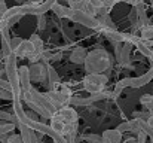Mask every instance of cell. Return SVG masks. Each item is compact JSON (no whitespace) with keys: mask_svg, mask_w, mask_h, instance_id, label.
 <instances>
[{"mask_svg":"<svg viewBox=\"0 0 153 143\" xmlns=\"http://www.w3.org/2000/svg\"><path fill=\"white\" fill-rule=\"evenodd\" d=\"M111 69L110 54L102 46H97L94 51L88 52L85 60V70L88 75H97L102 72H108Z\"/></svg>","mask_w":153,"mask_h":143,"instance_id":"cell-1","label":"cell"},{"mask_svg":"<svg viewBox=\"0 0 153 143\" xmlns=\"http://www.w3.org/2000/svg\"><path fill=\"white\" fill-rule=\"evenodd\" d=\"M123 3H128V4H131L132 7H135V6H138L140 3H143V0H122Z\"/></svg>","mask_w":153,"mask_h":143,"instance_id":"cell-26","label":"cell"},{"mask_svg":"<svg viewBox=\"0 0 153 143\" xmlns=\"http://www.w3.org/2000/svg\"><path fill=\"white\" fill-rule=\"evenodd\" d=\"M146 139H147V134L146 131H138L137 133V139H135V143H146Z\"/></svg>","mask_w":153,"mask_h":143,"instance_id":"cell-23","label":"cell"},{"mask_svg":"<svg viewBox=\"0 0 153 143\" xmlns=\"http://www.w3.org/2000/svg\"><path fill=\"white\" fill-rule=\"evenodd\" d=\"M34 51H36V49H34V45L30 42V39H27V40L22 39V42L19 43V46L13 51V54H15L18 58H30V57L34 54Z\"/></svg>","mask_w":153,"mask_h":143,"instance_id":"cell-6","label":"cell"},{"mask_svg":"<svg viewBox=\"0 0 153 143\" xmlns=\"http://www.w3.org/2000/svg\"><path fill=\"white\" fill-rule=\"evenodd\" d=\"M88 1H89V0H70L68 4H70V7L74 9V10H82Z\"/></svg>","mask_w":153,"mask_h":143,"instance_id":"cell-19","label":"cell"},{"mask_svg":"<svg viewBox=\"0 0 153 143\" xmlns=\"http://www.w3.org/2000/svg\"><path fill=\"white\" fill-rule=\"evenodd\" d=\"M15 122H1L0 124V136H4V134H9L10 131L15 130Z\"/></svg>","mask_w":153,"mask_h":143,"instance_id":"cell-18","label":"cell"},{"mask_svg":"<svg viewBox=\"0 0 153 143\" xmlns=\"http://www.w3.org/2000/svg\"><path fill=\"white\" fill-rule=\"evenodd\" d=\"M3 73H6V72H4V64H3V66L0 64V76H1Z\"/></svg>","mask_w":153,"mask_h":143,"instance_id":"cell-28","label":"cell"},{"mask_svg":"<svg viewBox=\"0 0 153 143\" xmlns=\"http://www.w3.org/2000/svg\"><path fill=\"white\" fill-rule=\"evenodd\" d=\"M86 49L82 46H77V48H73L71 54H70V61L74 63V64H85V60H86Z\"/></svg>","mask_w":153,"mask_h":143,"instance_id":"cell-10","label":"cell"},{"mask_svg":"<svg viewBox=\"0 0 153 143\" xmlns=\"http://www.w3.org/2000/svg\"><path fill=\"white\" fill-rule=\"evenodd\" d=\"M150 81H153V67L150 70H147L144 75H141V76H138V78H132L131 88H141V87L147 85Z\"/></svg>","mask_w":153,"mask_h":143,"instance_id":"cell-9","label":"cell"},{"mask_svg":"<svg viewBox=\"0 0 153 143\" xmlns=\"http://www.w3.org/2000/svg\"><path fill=\"white\" fill-rule=\"evenodd\" d=\"M22 42V39L21 37H18V36H15V37H12L10 39V48H12V51H15L16 48L19 46V43Z\"/></svg>","mask_w":153,"mask_h":143,"instance_id":"cell-24","label":"cell"},{"mask_svg":"<svg viewBox=\"0 0 153 143\" xmlns=\"http://www.w3.org/2000/svg\"><path fill=\"white\" fill-rule=\"evenodd\" d=\"M144 122L147 124V127H149V128H152V130H153V115H150V116H149Z\"/></svg>","mask_w":153,"mask_h":143,"instance_id":"cell-27","label":"cell"},{"mask_svg":"<svg viewBox=\"0 0 153 143\" xmlns=\"http://www.w3.org/2000/svg\"><path fill=\"white\" fill-rule=\"evenodd\" d=\"M140 39L146 45L153 46V24H149V25H146L140 30Z\"/></svg>","mask_w":153,"mask_h":143,"instance_id":"cell-12","label":"cell"},{"mask_svg":"<svg viewBox=\"0 0 153 143\" xmlns=\"http://www.w3.org/2000/svg\"><path fill=\"white\" fill-rule=\"evenodd\" d=\"M30 69V78L34 82H45L48 79V64L39 61V63H31L28 66Z\"/></svg>","mask_w":153,"mask_h":143,"instance_id":"cell-4","label":"cell"},{"mask_svg":"<svg viewBox=\"0 0 153 143\" xmlns=\"http://www.w3.org/2000/svg\"><path fill=\"white\" fill-rule=\"evenodd\" d=\"M135 48L138 49V52H140L141 55H144V57H147V58H150V57L153 55V49L149 46V45H146L143 40H141V42H140Z\"/></svg>","mask_w":153,"mask_h":143,"instance_id":"cell-17","label":"cell"},{"mask_svg":"<svg viewBox=\"0 0 153 143\" xmlns=\"http://www.w3.org/2000/svg\"><path fill=\"white\" fill-rule=\"evenodd\" d=\"M102 142L105 143H122V133L116 130H107L102 133Z\"/></svg>","mask_w":153,"mask_h":143,"instance_id":"cell-11","label":"cell"},{"mask_svg":"<svg viewBox=\"0 0 153 143\" xmlns=\"http://www.w3.org/2000/svg\"><path fill=\"white\" fill-rule=\"evenodd\" d=\"M140 104L147 110V113L153 115V94H143L140 97Z\"/></svg>","mask_w":153,"mask_h":143,"instance_id":"cell-14","label":"cell"},{"mask_svg":"<svg viewBox=\"0 0 153 143\" xmlns=\"http://www.w3.org/2000/svg\"><path fill=\"white\" fill-rule=\"evenodd\" d=\"M85 142H89V143H101L102 142V137L101 136H97V134H86L82 137Z\"/></svg>","mask_w":153,"mask_h":143,"instance_id":"cell-20","label":"cell"},{"mask_svg":"<svg viewBox=\"0 0 153 143\" xmlns=\"http://www.w3.org/2000/svg\"><path fill=\"white\" fill-rule=\"evenodd\" d=\"M70 7V6H68ZM67 19L74 22V24H79V25H83L86 28H91V30H95L98 31L100 30V24H98V19L95 16H91L82 10H74L70 7L68 10V15H67Z\"/></svg>","mask_w":153,"mask_h":143,"instance_id":"cell-2","label":"cell"},{"mask_svg":"<svg viewBox=\"0 0 153 143\" xmlns=\"http://www.w3.org/2000/svg\"><path fill=\"white\" fill-rule=\"evenodd\" d=\"M67 1H70V0H67Z\"/></svg>","mask_w":153,"mask_h":143,"instance_id":"cell-30","label":"cell"},{"mask_svg":"<svg viewBox=\"0 0 153 143\" xmlns=\"http://www.w3.org/2000/svg\"><path fill=\"white\" fill-rule=\"evenodd\" d=\"M55 115L65 124V125H71V124H76L79 121V113L74 107L71 106H62L61 109H58L55 112Z\"/></svg>","mask_w":153,"mask_h":143,"instance_id":"cell-5","label":"cell"},{"mask_svg":"<svg viewBox=\"0 0 153 143\" xmlns=\"http://www.w3.org/2000/svg\"><path fill=\"white\" fill-rule=\"evenodd\" d=\"M108 78L104 73H97V75H86L83 78V90L89 94H98L104 91V87L107 84Z\"/></svg>","mask_w":153,"mask_h":143,"instance_id":"cell-3","label":"cell"},{"mask_svg":"<svg viewBox=\"0 0 153 143\" xmlns=\"http://www.w3.org/2000/svg\"><path fill=\"white\" fill-rule=\"evenodd\" d=\"M68 10H70L68 6H61V4H58V3H55V4L52 6V12H55V15H56L58 18H61V19H67Z\"/></svg>","mask_w":153,"mask_h":143,"instance_id":"cell-15","label":"cell"},{"mask_svg":"<svg viewBox=\"0 0 153 143\" xmlns=\"http://www.w3.org/2000/svg\"><path fill=\"white\" fill-rule=\"evenodd\" d=\"M49 127H51V130L53 133H56V134H59V136H62L64 134V130H65V124L53 113L51 116V124H49ZM64 137V136H62Z\"/></svg>","mask_w":153,"mask_h":143,"instance_id":"cell-13","label":"cell"},{"mask_svg":"<svg viewBox=\"0 0 153 143\" xmlns=\"http://www.w3.org/2000/svg\"><path fill=\"white\" fill-rule=\"evenodd\" d=\"M0 98H3V100H12L13 97H12V93H10V91H6V90L0 88Z\"/></svg>","mask_w":153,"mask_h":143,"instance_id":"cell-25","label":"cell"},{"mask_svg":"<svg viewBox=\"0 0 153 143\" xmlns=\"http://www.w3.org/2000/svg\"><path fill=\"white\" fill-rule=\"evenodd\" d=\"M117 130L120 133H138L141 131V119H129V121H125L123 124H120L117 127Z\"/></svg>","mask_w":153,"mask_h":143,"instance_id":"cell-8","label":"cell"},{"mask_svg":"<svg viewBox=\"0 0 153 143\" xmlns=\"http://www.w3.org/2000/svg\"><path fill=\"white\" fill-rule=\"evenodd\" d=\"M113 1H114V3H117V1H122V0H113Z\"/></svg>","mask_w":153,"mask_h":143,"instance_id":"cell-29","label":"cell"},{"mask_svg":"<svg viewBox=\"0 0 153 143\" xmlns=\"http://www.w3.org/2000/svg\"><path fill=\"white\" fill-rule=\"evenodd\" d=\"M18 76H19V85H21L22 93L28 91L31 88V78H30V69H28V66L18 67Z\"/></svg>","mask_w":153,"mask_h":143,"instance_id":"cell-7","label":"cell"},{"mask_svg":"<svg viewBox=\"0 0 153 143\" xmlns=\"http://www.w3.org/2000/svg\"><path fill=\"white\" fill-rule=\"evenodd\" d=\"M6 143H24V140H22L21 134H10Z\"/></svg>","mask_w":153,"mask_h":143,"instance_id":"cell-22","label":"cell"},{"mask_svg":"<svg viewBox=\"0 0 153 143\" xmlns=\"http://www.w3.org/2000/svg\"><path fill=\"white\" fill-rule=\"evenodd\" d=\"M129 52H131V45L123 43L122 45V61H120V66H123V67L129 66Z\"/></svg>","mask_w":153,"mask_h":143,"instance_id":"cell-16","label":"cell"},{"mask_svg":"<svg viewBox=\"0 0 153 143\" xmlns=\"http://www.w3.org/2000/svg\"><path fill=\"white\" fill-rule=\"evenodd\" d=\"M37 28L39 30H45L46 28V16L45 15H39L37 16Z\"/></svg>","mask_w":153,"mask_h":143,"instance_id":"cell-21","label":"cell"}]
</instances>
